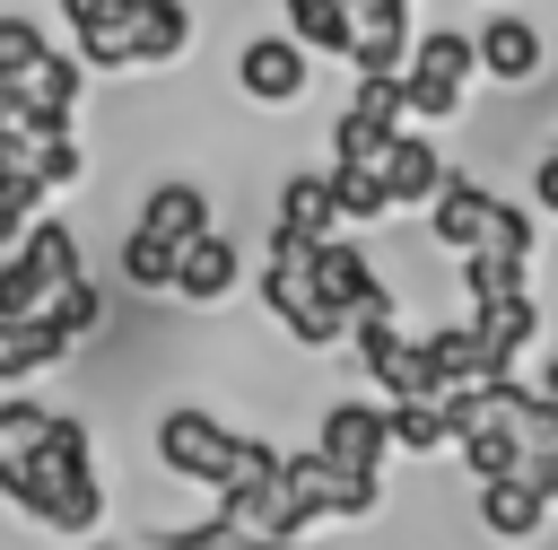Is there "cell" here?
Here are the masks:
<instances>
[{
	"label": "cell",
	"instance_id": "12",
	"mask_svg": "<svg viewBox=\"0 0 558 550\" xmlns=\"http://www.w3.org/2000/svg\"><path fill=\"white\" fill-rule=\"evenodd\" d=\"M314 454H323V463H340V471H375V480H384L392 428H384V410H375V402H331V410L314 419Z\"/></svg>",
	"mask_w": 558,
	"mask_h": 550
},
{
	"label": "cell",
	"instance_id": "8",
	"mask_svg": "<svg viewBox=\"0 0 558 550\" xmlns=\"http://www.w3.org/2000/svg\"><path fill=\"white\" fill-rule=\"evenodd\" d=\"M410 122V96H401V70H384V79H357V96H349V113L331 122V157H357V166H375V148L392 140Z\"/></svg>",
	"mask_w": 558,
	"mask_h": 550
},
{
	"label": "cell",
	"instance_id": "15",
	"mask_svg": "<svg viewBox=\"0 0 558 550\" xmlns=\"http://www.w3.org/2000/svg\"><path fill=\"white\" fill-rule=\"evenodd\" d=\"M410 0H357V17H349V61H357V79H384V70H401L410 61Z\"/></svg>",
	"mask_w": 558,
	"mask_h": 550
},
{
	"label": "cell",
	"instance_id": "7",
	"mask_svg": "<svg viewBox=\"0 0 558 550\" xmlns=\"http://www.w3.org/2000/svg\"><path fill=\"white\" fill-rule=\"evenodd\" d=\"M296 253H305V279H314V288H323V297H331L349 323H366V314H392V288H384V271H375V262H366L349 236H314V244L296 236Z\"/></svg>",
	"mask_w": 558,
	"mask_h": 550
},
{
	"label": "cell",
	"instance_id": "13",
	"mask_svg": "<svg viewBox=\"0 0 558 550\" xmlns=\"http://www.w3.org/2000/svg\"><path fill=\"white\" fill-rule=\"evenodd\" d=\"M375 175H384V201H392V210H427V201H436V183H445L453 166H445V148H436L427 131H410V122H401V131L375 148Z\"/></svg>",
	"mask_w": 558,
	"mask_h": 550
},
{
	"label": "cell",
	"instance_id": "9",
	"mask_svg": "<svg viewBox=\"0 0 558 550\" xmlns=\"http://www.w3.org/2000/svg\"><path fill=\"white\" fill-rule=\"evenodd\" d=\"M349 340H357L366 375L384 384V402H436V384H427V358H418V340H410L392 314H366V323H349Z\"/></svg>",
	"mask_w": 558,
	"mask_h": 550
},
{
	"label": "cell",
	"instance_id": "2",
	"mask_svg": "<svg viewBox=\"0 0 558 550\" xmlns=\"http://www.w3.org/2000/svg\"><path fill=\"white\" fill-rule=\"evenodd\" d=\"M78 70H166L192 52V9L183 0H61Z\"/></svg>",
	"mask_w": 558,
	"mask_h": 550
},
{
	"label": "cell",
	"instance_id": "14",
	"mask_svg": "<svg viewBox=\"0 0 558 550\" xmlns=\"http://www.w3.org/2000/svg\"><path fill=\"white\" fill-rule=\"evenodd\" d=\"M488 218H497V192H488V183H471V175H445V183H436V201H427V236H436L453 262L488 244Z\"/></svg>",
	"mask_w": 558,
	"mask_h": 550
},
{
	"label": "cell",
	"instance_id": "26",
	"mask_svg": "<svg viewBox=\"0 0 558 550\" xmlns=\"http://www.w3.org/2000/svg\"><path fill=\"white\" fill-rule=\"evenodd\" d=\"M323 183H331L340 227H366V218H384V210H392V201H384V175H375V166H357V157H331V166H323Z\"/></svg>",
	"mask_w": 558,
	"mask_h": 550
},
{
	"label": "cell",
	"instance_id": "20",
	"mask_svg": "<svg viewBox=\"0 0 558 550\" xmlns=\"http://www.w3.org/2000/svg\"><path fill=\"white\" fill-rule=\"evenodd\" d=\"M418 358H427V384H436V402H445V393H471V384H488V375H497L471 323H445V332H427V340H418Z\"/></svg>",
	"mask_w": 558,
	"mask_h": 550
},
{
	"label": "cell",
	"instance_id": "31",
	"mask_svg": "<svg viewBox=\"0 0 558 550\" xmlns=\"http://www.w3.org/2000/svg\"><path fill=\"white\" fill-rule=\"evenodd\" d=\"M52 332H61V340H70V349H78V340H96V332H105V288H96V279H87V271H78V279H70V288H61V297H52Z\"/></svg>",
	"mask_w": 558,
	"mask_h": 550
},
{
	"label": "cell",
	"instance_id": "18",
	"mask_svg": "<svg viewBox=\"0 0 558 550\" xmlns=\"http://www.w3.org/2000/svg\"><path fill=\"white\" fill-rule=\"evenodd\" d=\"M471 332H480L488 367H497V375H514V367H523V349L541 340V306H532V297H471Z\"/></svg>",
	"mask_w": 558,
	"mask_h": 550
},
{
	"label": "cell",
	"instance_id": "36",
	"mask_svg": "<svg viewBox=\"0 0 558 550\" xmlns=\"http://www.w3.org/2000/svg\"><path fill=\"white\" fill-rule=\"evenodd\" d=\"M532 201L558 218V148H541V166H532Z\"/></svg>",
	"mask_w": 558,
	"mask_h": 550
},
{
	"label": "cell",
	"instance_id": "25",
	"mask_svg": "<svg viewBox=\"0 0 558 550\" xmlns=\"http://www.w3.org/2000/svg\"><path fill=\"white\" fill-rule=\"evenodd\" d=\"M52 140H70V131H44V122L26 113V96L0 79V175H35V157H44Z\"/></svg>",
	"mask_w": 558,
	"mask_h": 550
},
{
	"label": "cell",
	"instance_id": "22",
	"mask_svg": "<svg viewBox=\"0 0 558 550\" xmlns=\"http://www.w3.org/2000/svg\"><path fill=\"white\" fill-rule=\"evenodd\" d=\"M480 524L497 533V541H532L541 524H549V498L514 471V480H480Z\"/></svg>",
	"mask_w": 558,
	"mask_h": 550
},
{
	"label": "cell",
	"instance_id": "27",
	"mask_svg": "<svg viewBox=\"0 0 558 550\" xmlns=\"http://www.w3.org/2000/svg\"><path fill=\"white\" fill-rule=\"evenodd\" d=\"M349 17H357V0H288V35L305 52H340L349 61Z\"/></svg>",
	"mask_w": 558,
	"mask_h": 550
},
{
	"label": "cell",
	"instance_id": "17",
	"mask_svg": "<svg viewBox=\"0 0 558 550\" xmlns=\"http://www.w3.org/2000/svg\"><path fill=\"white\" fill-rule=\"evenodd\" d=\"M244 288V253L209 227V236H192L183 253H174V288L166 297H183V306H218V297H235Z\"/></svg>",
	"mask_w": 558,
	"mask_h": 550
},
{
	"label": "cell",
	"instance_id": "1",
	"mask_svg": "<svg viewBox=\"0 0 558 550\" xmlns=\"http://www.w3.org/2000/svg\"><path fill=\"white\" fill-rule=\"evenodd\" d=\"M0 498L44 524V533H96L105 524V480H96V445H87V419L70 410H44V428L0 463Z\"/></svg>",
	"mask_w": 558,
	"mask_h": 550
},
{
	"label": "cell",
	"instance_id": "5",
	"mask_svg": "<svg viewBox=\"0 0 558 550\" xmlns=\"http://www.w3.org/2000/svg\"><path fill=\"white\" fill-rule=\"evenodd\" d=\"M78 236L61 218H35L17 253H0V314H52V297L78 279Z\"/></svg>",
	"mask_w": 558,
	"mask_h": 550
},
{
	"label": "cell",
	"instance_id": "21",
	"mask_svg": "<svg viewBox=\"0 0 558 550\" xmlns=\"http://www.w3.org/2000/svg\"><path fill=\"white\" fill-rule=\"evenodd\" d=\"M61 358H70V340L52 332V314H0V384H26Z\"/></svg>",
	"mask_w": 558,
	"mask_h": 550
},
{
	"label": "cell",
	"instance_id": "19",
	"mask_svg": "<svg viewBox=\"0 0 558 550\" xmlns=\"http://www.w3.org/2000/svg\"><path fill=\"white\" fill-rule=\"evenodd\" d=\"M78 79H87V70H78V52H52V44H44V52H35V70H26V79H9V87L26 96V113H35L44 131H70V113H78Z\"/></svg>",
	"mask_w": 558,
	"mask_h": 550
},
{
	"label": "cell",
	"instance_id": "4",
	"mask_svg": "<svg viewBox=\"0 0 558 550\" xmlns=\"http://www.w3.org/2000/svg\"><path fill=\"white\" fill-rule=\"evenodd\" d=\"M480 79V52L462 26H418L410 35V61H401V96H410V122H453L462 96Z\"/></svg>",
	"mask_w": 558,
	"mask_h": 550
},
{
	"label": "cell",
	"instance_id": "28",
	"mask_svg": "<svg viewBox=\"0 0 558 550\" xmlns=\"http://www.w3.org/2000/svg\"><path fill=\"white\" fill-rule=\"evenodd\" d=\"M384 428H392V445H410V454H445V445H453L445 402H384Z\"/></svg>",
	"mask_w": 558,
	"mask_h": 550
},
{
	"label": "cell",
	"instance_id": "6",
	"mask_svg": "<svg viewBox=\"0 0 558 550\" xmlns=\"http://www.w3.org/2000/svg\"><path fill=\"white\" fill-rule=\"evenodd\" d=\"M235 428L218 419V410H201V402H174L166 419H157V463L174 471V480H201V489H227V471H235Z\"/></svg>",
	"mask_w": 558,
	"mask_h": 550
},
{
	"label": "cell",
	"instance_id": "30",
	"mask_svg": "<svg viewBox=\"0 0 558 550\" xmlns=\"http://www.w3.org/2000/svg\"><path fill=\"white\" fill-rule=\"evenodd\" d=\"M174 253H183V244H166V236L131 227V236H122V279H131V288H157V297H166V288H174Z\"/></svg>",
	"mask_w": 558,
	"mask_h": 550
},
{
	"label": "cell",
	"instance_id": "23",
	"mask_svg": "<svg viewBox=\"0 0 558 550\" xmlns=\"http://www.w3.org/2000/svg\"><path fill=\"white\" fill-rule=\"evenodd\" d=\"M140 227L166 236V244H192V236H209V192L174 175V183H157V192L140 201Z\"/></svg>",
	"mask_w": 558,
	"mask_h": 550
},
{
	"label": "cell",
	"instance_id": "33",
	"mask_svg": "<svg viewBox=\"0 0 558 550\" xmlns=\"http://www.w3.org/2000/svg\"><path fill=\"white\" fill-rule=\"evenodd\" d=\"M35 52H44V26H35V17H17V9H0V79H26V70H35Z\"/></svg>",
	"mask_w": 558,
	"mask_h": 550
},
{
	"label": "cell",
	"instance_id": "37",
	"mask_svg": "<svg viewBox=\"0 0 558 550\" xmlns=\"http://www.w3.org/2000/svg\"><path fill=\"white\" fill-rule=\"evenodd\" d=\"M78 550H113V541H78Z\"/></svg>",
	"mask_w": 558,
	"mask_h": 550
},
{
	"label": "cell",
	"instance_id": "32",
	"mask_svg": "<svg viewBox=\"0 0 558 550\" xmlns=\"http://www.w3.org/2000/svg\"><path fill=\"white\" fill-rule=\"evenodd\" d=\"M44 192H52L44 175H0V253L26 244V227L44 218Z\"/></svg>",
	"mask_w": 558,
	"mask_h": 550
},
{
	"label": "cell",
	"instance_id": "11",
	"mask_svg": "<svg viewBox=\"0 0 558 550\" xmlns=\"http://www.w3.org/2000/svg\"><path fill=\"white\" fill-rule=\"evenodd\" d=\"M288 489H296L305 524H314V515H375V506H384V480H375V471H340V463H323L314 445L288 454Z\"/></svg>",
	"mask_w": 558,
	"mask_h": 550
},
{
	"label": "cell",
	"instance_id": "34",
	"mask_svg": "<svg viewBox=\"0 0 558 550\" xmlns=\"http://www.w3.org/2000/svg\"><path fill=\"white\" fill-rule=\"evenodd\" d=\"M523 375V402L541 410V419H558V358H532V367H514Z\"/></svg>",
	"mask_w": 558,
	"mask_h": 550
},
{
	"label": "cell",
	"instance_id": "35",
	"mask_svg": "<svg viewBox=\"0 0 558 550\" xmlns=\"http://www.w3.org/2000/svg\"><path fill=\"white\" fill-rule=\"evenodd\" d=\"M35 428H44V410H35V402H0V463H9Z\"/></svg>",
	"mask_w": 558,
	"mask_h": 550
},
{
	"label": "cell",
	"instance_id": "24",
	"mask_svg": "<svg viewBox=\"0 0 558 550\" xmlns=\"http://www.w3.org/2000/svg\"><path fill=\"white\" fill-rule=\"evenodd\" d=\"M270 227H279V236H305V244H314V236H340L331 183H323V175H288V183H279V218H270Z\"/></svg>",
	"mask_w": 558,
	"mask_h": 550
},
{
	"label": "cell",
	"instance_id": "29",
	"mask_svg": "<svg viewBox=\"0 0 558 550\" xmlns=\"http://www.w3.org/2000/svg\"><path fill=\"white\" fill-rule=\"evenodd\" d=\"M166 550H305V541L253 533V524H235V515H209V524H183V533H166Z\"/></svg>",
	"mask_w": 558,
	"mask_h": 550
},
{
	"label": "cell",
	"instance_id": "16",
	"mask_svg": "<svg viewBox=\"0 0 558 550\" xmlns=\"http://www.w3.org/2000/svg\"><path fill=\"white\" fill-rule=\"evenodd\" d=\"M471 52H480V70H488L497 87H532V79H541V61H549V44H541V26H532V17H480Z\"/></svg>",
	"mask_w": 558,
	"mask_h": 550
},
{
	"label": "cell",
	"instance_id": "3",
	"mask_svg": "<svg viewBox=\"0 0 558 550\" xmlns=\"http://www.w3.org/2000/svg\"><path fill=\"white\" fill-rule=\"evenodd\" d=\"M262 306H270V323H279L296 349L349 340V314L305 279V253H296V236H279V227H270V253H262Z\"/></svg>",
	"mask_w": 558,
	"mask_h": 550
},
{
	"label": "cell",
	"instance_id": "10",
	"mask_svg": "<svg viewBox=\"0 0 558 550\" xmlns=\"http://www.w3.org/2000/svg\"><path fill=\"white\" fill-rule=\"evenodd\" d=\"M305 79H314V52H305L296 35H244V44H235V87H244L253 105H296Z\"/></svg>",
	"mask_w": 558,
	"mask_h": 550
}]
</instances>
